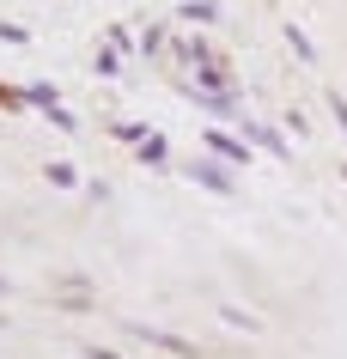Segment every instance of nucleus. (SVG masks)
<instances>
[{
	"label": "nucleus",
	"mask_w": 347,
	"mask_h": 359,
	"mask_svg": "<svg viewBox=\"0 0 347 359\" xmlns=\"http://www.w3.org/2000/svg\"><path fill=\"white\" fill-rule=\"evenodd\" d=\"M201 147H207L213 158H226L231 170L250 165V140H238V134H226V128H201Z\"/></svg>",
	"instance_id": "obj_1"
},
{
	"label": "nucleus",
	"mask_w": 347,
	"mask_h": 359,
	"mask_svg": "<svg viewBox=\"0 0 347 359\" xmlns=\"http://www.w3.org/2000/svg\"><path fill=\"white\" fill-rule=\"evenodd\" d=\"M189 177L201 183V189H213V195H231V189H238V183H231V165H226V158H195Z\"/></svg>",
	"instance_id": "obj_2"
},
{
	"label": "nucleus",
	"mask_w": 347,
	"mask_h": 359,
	"mask_svg": "<svg viewBox=\"0 0 347 359\" xmlns=\"http://www.w3.org/2000/svg\"><path fill=\"white\" fill-rule=\"evenodd\" d=\"M244 140H250V147H262V152H274V158H292V147H287L274 128H262V122H244Z\"/></svg>",
	"instance_id": "obj_3"
},
{
	"label": "nucleus",
	"mask_w": 347,
	"mask_h": 359,
	"mask_svg": "<svg viewBox=\"0 0 347 359\" xmlns=\"http://www.w3.org/2000/svg\"><path fill=\"white\" fill-rule=\"evenodd\" d=\"M25 104H31V110H43V116H49V110H55V104H61V86H49V79H43V86H25Z\"/></svg>",
	"instance_id": "obj_4"
},
{
	"label": "nucleus",
	"mask_w": 347,
	"mask_h": 359,
	"mask_svg": "<svg viewBox=\"0 0 347 359\" xmlns=\"http://www.w3.org/2000/svg\"><path fill=\"white\" fill-rule=\"evenodd\" d=\"M135 152H140V165H153V170H158V165H171V147H165V134H147Z\"/></svg>",
	"instance_id": "obj_5"
},
{
	"label": "nucleus",
	"mask_w": 347,
	"mask_h": 359,
	"mask_svg": "<svg viewBox=\"0 0 347 359\" xmlns=\"http://www.w3.org/2000/svg\"><path fill=\"white\" fill-rule=\"evenodd\" d=\"M135 335H140V341H153V347H165V353H177V359H189V353H195L189 341H177V335H165V329H135Z\"/></svg>",
	"instance_id": "obj_6"
},
{
	"label": "nucleus",
	"mask_w": 347,
	"mask_h": 359,
	"mask_svg": "<svg viewBox=\"0 0 347 359\" xmlns=\"http://www.w3.org/2000/svg\"><path fill=\"white\" fill-rule=\"evenodd\" d=\"M183 19H189V25H213V19H219V6H213V0H189Z\"/></svg>",
	"instance_id": "obj_7"
},
{
	"label": "nucleus",
	"mask_w": 347,
	"mask_h": 359,
	"mask_svg": "<svg viewBox=\"0 0 347 359\" xmlns=\"http://www.w3.org/2000/svg\"><path fill=\"white\" fill-rule=\"evenodd\" d=\"M43 177H49V183H55V189H74L79 177H74V165H67V158H55V165L43 170Z\"/></svg>",
	"instance_id": "obj_8"
},
{
	"label": "nucleus",
	"mask_w": 347,
	"mask_h": 359,
	"mask_svg": "<svg viewBox=\"0 0 347 359\" xmlns=\"http://www.w3.org/2000/svg\"><path fill=\"white\" fill-rule=\"evenodd\" d=\"M219 323H231V329H256L250 311H238V304H219Z\"/></svg>",
	"instance_id": "obj_9"
},
{
	"label": "nucleus",
	"mask_w": 347,
	"mask_h": 359,
	"mask_svg": "<svg viewBox=\"0 0 347 359\" xmlns=\"http://www.w3.org/2000/svg\"><path fill=\"white\" fill-rule=\"evenodd\" d=\"M147 134H153V128H140V122H122V128H116V140H122V147H140Z\"/></svg>",
	"instance_id": "obj_10"
},
{
	"label": "nucleus",
	"mask_w": 347,
	"mask_h": 359,
	"mask_svg": "<svg viewBox=\"0 0 347 359\" xmlns=\"http://www.w3.org/2000/svg\"><path fill=\"white\" fill-rule=\"evenodd\" d=\"M287 43H292V55H299V61H317V49H311L305 31H287Z\"/></svg>",
	"instance_id": "obj_11"
},
{
	"label": "nucleus",
	"mask_w": 347,
	"mask_h": 359,
	"mask_svg": "<svg viewBox=\"0 0 347 359\" xmlns=\"http://www.w3.org/2000/svg\"><path fill=\"white\" fill-rule=\"evenodd\" d=\"M0 43H31V31L25 25H0Z\"/></svg>",
	"instance_id": "obj_12"
},
{
	"label": "nucleus",
	"mask_w": 347,
	"mask_h": 359,
	"mask_svg": "<svg viewBox=\"0 0 347 359\" xmlns=\"http://www.w3.org/2000/svg\"><path fill=\"white\" fill-rule=\"evenodd\" d=\"M329 110H335V122H341V134H347V97L341 92H329Z\"/></svg>",
	"instance_id": "obj_13"
},
{
	"label": "nucleus",
	"mask_w": 347,
	"mask_h": 359,
	"mask_svg": "<svg viewBox=\"0 0 347 359\" xmlns=\"http://www.w3.org/2000/svg\"><path fill=\"white\" fill-rule=\"evenodd\" d=\"M341 183H347V165H341Z\"/></svg>",
	"instance_id": "obj_14"
},
{
	"label": "nucleus",
	"mask_w": 347,
	"mask_h": 359,
	"mask_svg": "<svg viewBox=\"0 0 347 359\" xmlns=\"http://www.w3.org/2000/svg\"><path fill=\"white\" fill-rule=\"evenodd\" d=\"M0 292H6V280H0Z\"/></svg>",
	"instance_id": "obj_15"
}]
</instances>
